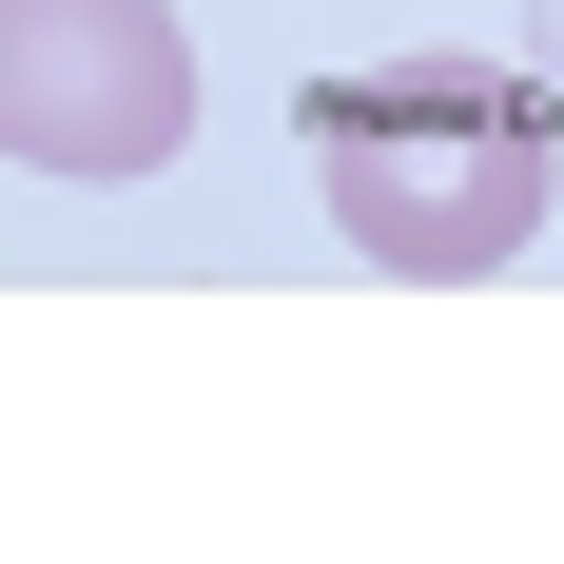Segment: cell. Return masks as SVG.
<instances>
[{
  "label": "cell",
  "instance_id": "cell-1",
  "mask_svg": "<svg viewBox=\"0 0 564 564\" xmlns=\"http://www.w3.org/2000/svg\"><path fill=\"white\" fill-rule=\"evenodd\" d=\"M332 234L370 253V273H525V234H545V137H525L487 78H370V98H332Z\"/></svg>",
  "mask_w": 564,
  "mask_h": 564
},
{
  "label": "cell",
  "instance_id": "cell-2",
  "mask_svg": "<svg viewBox=\"0 0 564 564\" xmlns=\"http://www.w3.org/2000/svg\"><path fill=\"white\" fill-rule=\"evenodd\" d=\"M195 137V40L175 0H0V156L78 175V195H137Z\"/></svg>",
  "mask_w": 564,
  "mask_h": 564
}]
</instances>
